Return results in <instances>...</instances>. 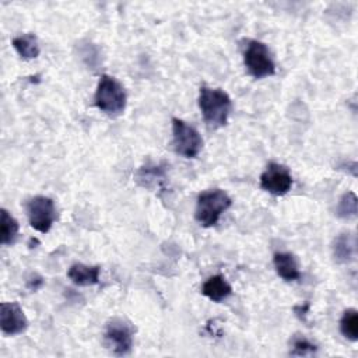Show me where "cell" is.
<instances>
[{"instance_id": "1", "label": "cell", "mask_w": 358, "mask_h": 358, "mask_svg": "<svg viewBox=\"0 0 358 358\" xmlns=\"http://www.w3.org/2000/svg\"><path fill=\"white\" fill-rule=\"evenodd\" d=\"M199 108L206 124L211 129H218L227 124L232 102L225 91L203 85L199 94Z\"/></svg>"}, {"instance_id": "2", "label": "cell", "mask_w": 358, "mask_h": 358, "mask_svg": "<svg viewBox=\"0 0 358 358\" xmlns=\"http://www.w3.org/2000/svg\"><path fill=\"white\" fill-rule=\"evenodd\" d=\"M95 106L108 116H119L126 109L127 95L124 87L112 76H101L95 95Z\"/></svg>"}, {"instance_id": "3", "label": "cell", "mask_w": 358, "mask_h": 358, "mask_svg": "<svg viewBox=\"0 0 358 358\" xmlns=\"http://www.w3.org/2000/svg\"><path fill=\"white\" fill-rule=\"evenodd\" d=\"M231 204V197L221 189H210L201 192L196 201L194 218L204 228L214 227L218 222L221 214L225 213Z\"/></svg>"}, {"instance_id": "4", "label": "cell", "mask_w": 358, "mask_h": 358, "mask_svg": "<svg viewBox=\"0 0 358 358\" xmlns=\"http://www.w3.org/2000/svg\"><path fill=\"white\" fill-rule=\"evenodd\" d=\"M243 63L248 73L260 80L275 74V63L266 43L250 39L243 50Z\"/></svg>"}, {"instance_id": "5", "label": "cell", "mask_w": 358, "mask_h": 358, "mask_svg": "<svg viewBox=\"0 0 358 358\" xmlns=\"http://www.w3.org/2000/svg\"><path fill=\"white\" fill-rule=\"evenodd\" d=\"M172 145L176 154L185 158H196L203 148L200 133L185 120L172 119Z\"/></svg>"}, {"instance_id": "6", "label": "cell", "mask_w": 358, "mask_h": 358, "mask_svg": "<svg viewBox=\"0 0 358 358\" xmlns=\"http://www.w3.org/2000/svg\"><path fill=\"white\" fill-rule=\"evenodd\" d=\"M25 208L29 225L41 234H48L57 220L55 201L48 196H35L29 199Z\"/></svg>"}, {"instance_id": "7", "label": "cell", "mask_w": 358, "mask_h": 358, "mask_svg": "<svg viewBox=\"0 0 358 358\" xmlns=\"http://www.w3.org/2000/svg\"><path fill=\"white\" fill-rule=\"evenodd\" d=\"M133 327L123 319L115 317L108 322L103 341L109 351L115 355H126L133 348Z\"/></svg>"}, {"instance_id": "8", "label": "cell", "mask_w": 358, "mask_h": 358, "mask_svg": "<svg viewBox=\"0 0 358 358\" xmlns=\"http://www.w3.org/2000/svg\"><path fill=\"white\" fill-rule=\"evenodd\" d=\"M292 175L289 169L277 162H270L260 175V187L274 196H284L292 187Z\"/></svg>"}, {"instance_id": "9", "label": "cell", "mask_w": 358, "mask_h": 358, "mask_svg": "<svg viewBox=\"0 0 358 358\" xmlns=\"http://www.w3.org/2000/svg\"><path fill=\"white\" fill-rule=\"evenodd\" d=\"M0 327L6 336H17L27 330L28 319L17 302H3L0 306Z\"/></svg>"}, {"instance_id": "10", "label": "cell", "mask_w": 358, "mask_h": 358, "mask_svg": "<svg viewBox=\"0 0 358 358\" xmlns=\"http://www.w3.org/2000/svg\"><path fill=\"white\" fill-rule=\"evenodd\" d=\"M333 257L337 263L347 264L355 259L357 255V241L355 235L350 232H343L337 235L331 245Z\"/></svg>"}, {"instance_id": "11", "label": "cell", "mask_w": 358, "mask_h": 358, "mask_svg": "<svg viewBox=\"0 0 358 358\" xmlns=\"http://www.w3.org/2000/svg\"><path fill=\"white\" fill-rule=\"evenodd\" d=\"M273 264L277 274L284 281H296L301 278V271L295 256L289 252H277L273 256Z\"/></svg>"}, {"instance_id": "12", "label": "cell", "mask_w": 358, "mask_h": 358, "mask_svg": "<svg viewBox=\"0 0 358 358\" xmlns=\"http://www.w3.org/2000/svg\"><path fill=\"white\" fill-rule=\"evenodd\" d=\"M101 267L99 266H88L83 263H74L70 266L67 275L73 284L78 287H90L99 282Z\"/></svg>"}, {"instance_id": "13", "label": "cell", "mask_w": 358, "mask_h": 358, "mask_svg": "<svg viewBox=\"0 0 358 358\" xmlns=\"http://www.w3.org/2000/svg\"><path fill=\"white\" fill-rule=\"evenodd\" d=\"M201 294L213 302H221L232 294V287L221 274L211 275L201 285Z\"/></svg>"}, {"instance_id": "14", "label": "cell", "mask_w": 358, "mask_h": 358, "mask_svg": "<svg viewBox=\"0 0 358 358\" xmlns=\"http://www.w3.org/2000/svg\"><path fill=\"white\" fill-rule=\"evenodd\" d=\"M11 43H13V48L17 50V53L25 60H31L39 56L41 48L38 43V38L34 34L18 35L13 38Z\"/></svg>"}, {"instance_id": "15", "label": "cell", "mask_w": 358, "mask_h": 358, "mask_svg": "<svg viewBox=\"0 0 358 358\" xmlns=\"http://www.w3.org/2000/svg\"><path fill=\"white\" fill-rule=\"evenodd\" d=\"M18 222L17 220L6 210L1 208V218H0V242L4 246L13 245L18 236Z\"/></svg>"}, {"instance_id": "16", "label": "cell", "mask_w": 358, "mask_h": 358, "mask_svg": "<svg viewBox=\"0 0 358 358\" xmlns=\"http://www.w3.org/2000/svg\"><path fill=\"white\" fill-rule=\"evenodd\" d=\"M340 331L341 334L350 340H358V312L354 308H348L343 312L340 319Z\"/></svg>"}, {"instance_id": "17", "label": "cell", "mask_w": 358, "mask_h": 358, "mask_svg": "<svg viewBox=\"0 0 358 358\" xmlns=\"http://www.w3.org/2000/svg\"><path fill=\"white\" fill-rule=\"evenodd\" d=\"M357 196L354 192H347L344 193L338 203H337V208H336V213L340 218H344V220H350V218H355L357 217V211H358V207H357Z\"/></svg>"}, {"instance_id": "18", "label": "cell", "mask_w": 358, "mask_h": 358, "mask_svg": "<svg viewBox=\"0 0 358 358\" xmlns=\"http://www.w3.org/2000/svg\"><path fill=\"white\" fill-rule=\"evenodd\" d=\"M317 352V345L312 341H309L303 336H295L291 343V350L289 354L295 357H306V355H313Z\"/></svg>"}, {"instance_id": "19", "label": "cell", "mask_w": 358, "mask_h": 358, "mask_svg": "<svg viewBox=\"0 0 358 358\" xmlns=\"http://www.w3.org/2000/svg\"><path fill=\"white\" fill-rule=\"evenodd\" d=\"M43 285V278L38 274H32L31 278L27 281V287L31 289V291H36L38 288H41Z\"/></svg>"}]
</instances>
